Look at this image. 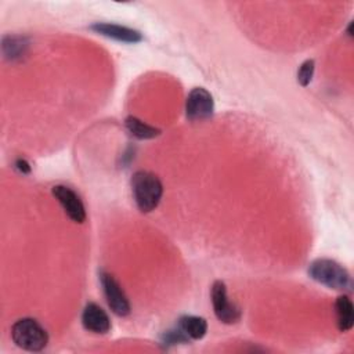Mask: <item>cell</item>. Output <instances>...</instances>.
Listing matches in <instances>:
<instances>
[{"label": "cell", "mask_w": 354, "mask_h": 354, "mask_svg": "<svg viewBox=\"0 0 354 354\" xmlns=\"http://www.w3.org/2000/svg\"><path fill=\"white\" fill-rule=\"evenodd\" d=\"M177 325L183 329V332L192 340L202 339L207 332V322L205 318L198 315H183Z\"/></svg>", "instance_id": "8fae6325"}, {"label": "cell", "mask_w": 354, "mask_h": 354, "mask_svg": "<svg viewBox=\"0 0 354 354\" xmlns=\"http://www.w3.org/2000/svg\"><path fill=\"white\" fill-rule=\"evenodd\" d=\"M131 194L137 207L142 213L155 210L163 195V185L159 177L147 170H138L131 176Z\"/></svg>", "instance_id": "6da1fadb"}, {"label": "cell", "mask_w": 354, "mask_h": 354, "mask_svg": "<svg viewBox=\"0 0 354 354\" xmlns=\"http://www.w3.org/2000/svg\"><path fill=\"white\" fill-rule=\"evenodd\" d=\"M100 282L102 286V292L104 296L106 299V303L109 306V308L112 310L113 314L119 315V317H126L130 314V303L127 296L124 295L122 286L119 285V282L113 278V275H111L109 272L105 271H100Z\"/></svg>", "instance_id": "5b68a950"}, {"label": "cell", "mask_w": 354, "mask_h": 354, "mask_svg": "<svg viewBox=\"0 0 354 354\" xmlns=\"http://www.w3.org/2000/svg\"><path fill=\"white\" fill-rule=\"evenodd\" d=\"M82 324L84 329L93 333H108L111 330V319L105 310L97 303H87L82 313Z\"/></svg>", "instance_id": "9c48e42d"}, {"label": "cell", "mask_w": 354, "mask_h": 354, "mask_svg": "<svg viewBox=\"0 0 354 354\" xmlns=\"http://www.w3.org/2000/svg\"><path fill=\"white\" fill-rule=\"evenodd\" d=\"M314 71H315V62L314 59H306L299 71H297V82L300 83V86L306 87L310 84V82L313 80L314 76Z\"/></svg>", "instance_id": "9a60e30c"}, {"label": "cell", "mask_w": 354, "mask_h": 354, "mask_svg": "<svg viewBox=\"0 0 354 354\" xmlns=\"http://www.w3.org/2000/svg\"><path fill=\"white\" fill-rule=\"evenodd\" d=\"M53 196L59 202L66 216L75 223H83L86 220V209L80 196L66 185H54L51 188Z\"/></svg>", "instance_id": "52a82bcc"}, {"label": "cell", "mask_w": 354, "mask_h": 354, "mask_svg": "<svg viewBox=\"0 0 354 354\" xmlns=\"http://www.w3.org/2000/svg\"><path fill=\"white\" fill-rule=\"evenodd\" d=\"M214 101L212 94L203 87H195L185 100V115L192 122L206 120L213 115Z\"/></svg>", "instance_id": "8992f818"}, {"label": "cell", "mask_w": 354, "mask_h": 354, "mask_svg": "<svg viewBox=\"0 0 354 354\" xmlns=\"http://www.w3.org/2000/svg\"><path fill=\"white\" fill-rule=\"evenodd\" d=\"M15 169L22 173V174H28L30 171V165L25 160V159H17L15 163H14Z\"/></svg>", "instance_id": "2e32d148"}, {"label": "cell", "mask_w": 354, "mask_h": 354, "mask_svg": "<svg viewBox=\"0 0 354 354\" xmlns=\"http://www.w3.org/2000/svg\"><path fill=\"white\" fill-rule=\"evenodd\" d=\"M12 342L26 351H41L48 343L46 329L35 318H21L11 328Z\"/></svg>", "instance_id": "3957f363"}, {"label": "cell", "mask_w": 354, "mask_h": 354, "mask_svg": "<svg viewBox=\"0 0 354 354\" xmlns=\"http://www.w3.org/2000/svg\"><path fill=\"white\" fill-rule=\"evenodd\" d=\"M124 126L127 129V131L138 138V140H149V138H155L160 134V130L151 126V124H147L145 122L140 120L136 116H129L126 118L124 120Z\"/></svg>", "instance_id": "7c38bea8"}, {"label": "cell", "mask_w": 354, "mask_h": 354, "mask_svg": "<svg viewBox=\"0 0 354 354\" xmlns=\"http://www.w3.org/2000/svg\"><path fill=\"white\" fill-rule=\"evenodd\" d=\"M336 322L340 332H347L354 325V306L347 295H342L335 301Z\"/></svg>", "instance_id": "30bf717a"}, {"label": "cell", "mask_w": 354, "mask_h": 354, "mask_svg": "<svg viewBox=\"0 0 354 354\" xmlns=\"http://www.w3.org/2000/svg\"><path fill=\"white\" fill-rule=\"evenodd\" d=\"M213 311L217 319L223 324H235L241 319V308L230 301L227 295V286L223 281H214L210 290Z\"/></svg>", "instance_id": "277c9868"}, {"label": "cell", "mask_w": 354, "mask_h": 354, "mask_svg": "<svg viewBox=\"0 0 354 354\" xmlns=\"http://www.w3.org/2000/svg\"><path fill=\"white\" fill-rule=\"evenodd\" d=\"M28 50V41L21 36H6L3 39V53L10 59H18L25 55Z\"/></svg>", "instance_id": "4fadbf2b"}, {"label": "cell", "mask_w": 354, "mask_h": 354, "mask_svg": "<svg viewBox=\"0 0 354 354\" xmlns=\"http://www.w3.org/2000/svg\"><path fill=\"white\" fill-rule=\"evenodd\" d=\"M308 275L321 285L336 290H350L351 277L348 271L335 260L317 259L308 266Z\"/></svg>", "instance_id": "7a4b0ae2"}, {"label": "cell", "mask_w": 354, "mask_h": 354, "mask_svg": "<svg viewBox=\"0 0 354 354\" xmlns=\"http://www.w3.org/2000/svg\"><path fill=\"white\" fill-rule=\"evenodd\" d=\"M90 29L95 32L97 35L109 37L112 40L120 41V43H138L142 40V35L131 28L118 25V24H109V22H95L90 25Z\"/></svg>", "instance_id": "ba28073f"}, {"label": "cell", "mask_w": 354, "mask_h": 354, "mask_svg": "<svg viewBox=\"0 0 354 354\" xmlns=\"http://www.w3.org/2000/svg\"><path fill=\"white\" fill-rule=\"evenodd\" d=\"M188 340H189V337L183 332V329L178 325H176L174 328L163 332V335L160 337V344L163 347H170L177 343H187Z\"/></svg>", "instance_id": "5bb4252c"}]
</instances>
